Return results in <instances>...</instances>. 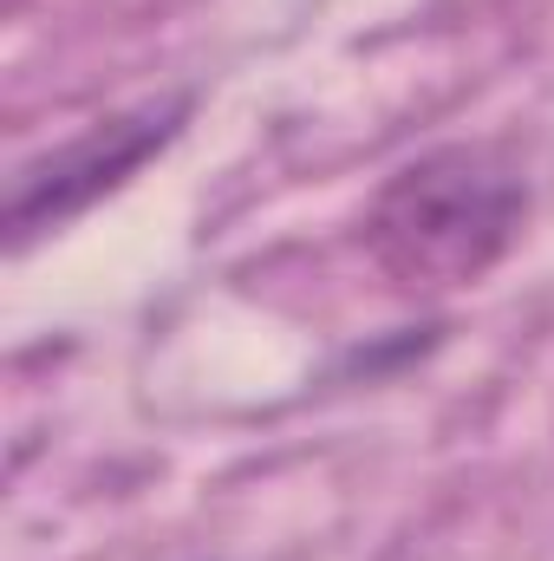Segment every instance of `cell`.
Listing matches in <instances>:
<instances>
[{"mask_svg":"<svg viewBox=\"0 0 554 561\" xmlns=\"http://www.w3.org/2000/svg\"><path fill=\"white\" fill-rule=\"evenodd\" d=\"M529 222V176L496 144L424 150L366 209V255L399 294H450L483 280Z\"/></svg>","mask_w":554,"mask_h":561,"instance_id":"1","label":"cell"},{"mask_svg":"<svg viewBox=\"0 0 554 561\" xmlns=\"http://www.w3.org/2000/svg\"><path fill=\"white\" fill-rule=\"evenodd\" d=\"M183 118H189V99L143 105V112H125V118H99V125H85L79 138L53 144L46 157L20 163V170H13V190H7V242L26 249L33 236L66 229L79 209H92V203L112 196L125 176H138L143 163L176 138Z\"/></svg>","mask_w":554,"mask_h":561,"instance_id":"2","label":"cell"}]
</instances>
